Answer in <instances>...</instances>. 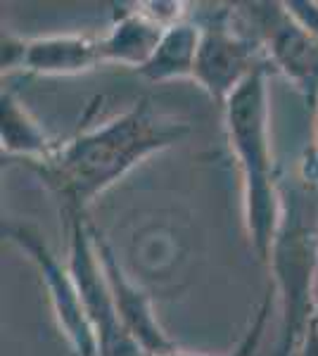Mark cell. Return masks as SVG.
<instances>
[{
  "label": "cell",
  "mask_w": 318,
  "mask_h": 356,
  "mask_svg": "<svg viewBox=\"0 0 318 356\" xmlns=\"http://www.w3.org/2000/svg\"><path fill=\"white\" fill-rule=\"evenodd\" d=\"M95 240H97V250H100L102 266H105L109 290H112L114 297V307H117V314L126 332L141 344V349L148 356H161L178 349V344L171 340L169 332L161 328L150 295L129 278V273L119 264L117 252L112 250V245L107 243V238L97 228H95Z\"/></svg>",
  "instance_id": "8"
},
{
  "label": "cell",
  "mask_w": 318,
  "mask_h": 356,
  "mask_svg": "<svg viewBox=\"0 0 318 356\" xmlns=\"http://www.w3.org/2000/svg\"><path fill=\"white\" fill-rule=\"evenodd\" d=\"M294 356H318V323L314 318L306 325L302 340H299L297 349H294Z\"/></svg>",
  "instance_id": "16"
},
{
  "label": "cell",
  "mask_w": 318,
  "mask_h": 356,
  "mask_svg": "<svg viewBox=\"0 0 318 356\" xmlns=\"http://www.w3.org/2000/svg\"><path fill=\"white\" fill-rule=\"evenodd\" d=\"M230 13L242 31L264 48L269 67L278 69L316 110L318 41L287 13L285 3H240L230 5Z\"/></svg>",
  "instance_id": "5"
},
{
  "label": "cell",
  "mask_w": 318,
  "mask_h": 356,
  "mask_svg": "<svg viewBox=\"0 0 318 356\" xmlns=\"http://www.w3.org/2000/svg\"><path fill=\"white\" fill-rule=\"evenodd\" d=\"M202 41V26L195 17L176 22L164 31L152 57L138 69L150 83H169L178 79H193Z\"/></svg>",
  "instance_id": "12"
},
{
  "label": "cell",
  "mask_w": 318,
  "mask_h": 356,
  "mask_svg": "<svg viewBox=\"0 0 318 356\" xmlns=\"http://www.w3.org/2000/svg\"><path fill=\"white\" fill-rule=\"evenodd\" d=\"M3 238L10 245H15L36 266L40 283L45 285V292H48L50 309H53L62 335L67 337L69 347H72V354L97 356L95 335L90 330L88 318H86L84 302H81L77 280L69 271V264L62 261L53 252V247L45 243L38 228L29 226V223H3Z\"/></svg>",
  "instance_id": "7"
},
{
  "label": "cell",
  "mask_w": 318,
  "mask_h": 356,
  "mask_svg": "<svg viewBox=\"0 0 318 356\" xmlns=\"http://www.w3.org/2000/svg\"><path fill=\"white\" fill-rule=\"evenodd\" d=\"M223 126L240 174L247 240L257 259L266 264L280 221V176L271 145L269 67L259 69L225 102Z\"/></svg>",
  "instance_id": "2"
},
{
  "label": "cell",
  "mask_w": 318,
  "mask_h": 356,
  "mask_svg": "<svg viewBox=\"0 0 318 356\" xmlns=\"http://www.w3.org/2000/svg\"><path fill=\"white\" fill-rule=\"evenodd\" d=\"M24 50H26V38L17 36L13 31H3L0 38V65H3V74L22 72L24 67Z\"/></svg>",
  "instance_id": "14"
},
{
  "label": "cell",
  "mask_w": 318,
  "mask_h": 356,
  "mask_svg": "<svg viewBox=\"0 0 318 356\" xmlns=\"http://www.w3.org/2000/svg\"><path fill=\"white\" fill-rule=\"evenodd\" d=\"M100 41L86 33H48L26 38L22 72L36 76H79L100 67Z\"/></svg>",
  "instance_id": "10"
},
{
  "label": "cell",
  "mask_w": 318,
  "mask_h": 356,
  "mask_svg": "<svg viewBox=\"0 0 318 356\" xmlns=\"http://www.w3.org/2000/svg\"><path fill=\"white\" fill-rule=\"evenodd\" d=\"M166 29L169 26L159 24L143 8V3L119 5L109 29L102 36H97L102 65L133 67L138 72L152 57Z\"/></svg>",
  "instance_id": "9"
},
{
  "label": "cell",
  "mask_w": 318,
  "mask_h": 356,
  "mask_svg": "<svg viewBox=\"0 0 318 356\" xmlns=\"http://www.w3.org/2000/svg\"><path fill=\"white\" fill-rule=\"evenodd\" d=\"M190 134L186 119L171 117L141 97L117 117L79 131L45 162L26 164L62 202V214H84L93 200L152 154L178 145Z\"/></svg>",
  "instance_id": "1"
},
{
  "label": "cell",
  "mask_w": 318,
  "mask_h": 356,
  "mask_svg": "<svg viewBox=\"0 0 318 356\" xmlns=\"http://www.w3.org/2000/svg\"><path fill=\"white\" fill-rule=\"evenodd\" d=\"M311 318L318 323V268H316V280H314V316Z\"/></svg>",
  "instance_id": "18"
},
{
  "label": "cell",
  "mask_w": 318,
  "mask_h": 356,
  "mask_svg": "<svg viewBox=\"0 0 318 356\" xmlns=\"http://www.w3.org/2000/svg\"><path fill=\"white\" fill-rule=\"evenodd\" d=\"M269 312H271V300H266L262 304V309L257 312L254 316L250 330H247L245 340L238 344V349H235L233 354H225V356H254L257 354V347L259 342H262V335H264V328H266V321H269ZM161 356H214V354H202V352H186V349H173L169 354H161Z\"/></svg>",
  "instance_id": "13"
},
{
  "label": "cell",
  "mask_w": 318,
  "mask_h": 356,
  "mask_svg": "<svg viewBox=\"0 0 318 356\" xmlns=\"http://www.w3.org/2000/svg\"><path fill=\"white\" fill-rule=\"evenodd\" d=\"M72 356H74V354H72Z\"/></svg>",
  "instance_id": "19"
},
{
  "label": "cell",
  "mask_w": 318,
  "mask_h": 356,
  "mask_svg": "<svg viewBox=\"0 0 318 356\" xmlns=\"http://www.w3.org/2000/svg\"><path fill=\"white\" fill-rule=\"evenodd\" d=\"M316 138H314V152H311V159H309V174L316 178L318 183V107H316Z\"/></svg>",
  "instance_id": "17"
},
{
  "label": "cell",
  "mask_w": 318,
  "mask_h": 356,
  "mask_svg": "<svg viewBox=\"0 0 318 356\" xmlns=\"http://www.w3.org/2000/svg\"><path fill=\"white\" fill-rule=\"evenodd\" d=\"M60 143L48 136L38 119L13 90L0 95V150L5 157L22 159L24 164L45 162L57 150Z\"/></svg>",
  "instance_id": "11"
},
{
  "label": "cell",
  "mask_w": 318,
  "mask_h": 356,
  "mask_svg": "<svg viewBox=\"0 0 318 356\" xmlns=\"http://www.w3.org/2000/svg\"><path fill=\"white\" fill-rule=\"evenodd\" d=\"M202 41L193 79L212 100L225 105L259 69L269 67L264 48L247 36L228 10H212L200 17Z\"/></svg>",
  "instance_id": "6"
},
{
  "label": "cell",
  "mask_w": 318,
  "mask_h": 356,
  "mask_svg": "<svg viewBox=\"0 0 318 356\" xmlns=\"http://www.w3.org/2000/svg\"><path fill=\"white\" fill-rule=\"evenodd\" d=\"M266 264L273 275L280 314L276 356H294L314 316L318 268V183L309 171L297 178H280V221Z\"/></svg>",
  "instance_id": "3"
},
{
  "label": "cell",
  "mask_w": 318,
  "mask_h": 356,
  "mask_svg": "<svg viewBox=\"0 0 318 356\" xmlns=\"http://www.w3.org/2000/svg\"><path fill=\"white\" fill-rule=\"evenodd\" d=\"M67 264L95 335L97 356H148L121 325L105 266L95 240V226L84 214H65Z\"/></svg>",
  "instance_id": "4"
},
{
  "label": "cell",
  "mask_w": 318,
  "mask_h": 356,
  "mask_svg": "<svg viewBox=\"0 0 318 356\" xmlns=\"http://www.w3.org/2000/svg\"><path fill=\"white\" fill-rule=\"evenodd\" d=\"M285 8L318 41V0H287Z\"/></svg>",
  "instance_id": "15"
}]
</instances>
